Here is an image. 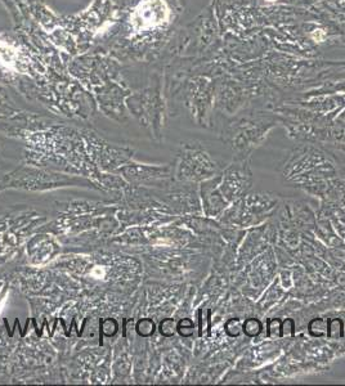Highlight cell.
<instances>
[{
	"label": "cell",
	"mask_w": 345,
	"mask_h": 386,
	"mask_svg": "<svg viewBox=\"0 0 345 386\" xmlns=\"http://www.w3.org/2000/svg\"><path fill=\"white\" fill-rule=\"evenodd\" d=\"M224 166L205 148L186 146L179 152L176 165H172V178L183 184H200L221 173Z\"/></svg>",
	"instance_id": "6da1fadb"
},
{
	"label": "cell",
	"mask_w": 345,
	"mask_h": 386,
	"mask_svg": "<svg viewBox=\"0 0 345 386\" xmlns=\"http://www.w3.org/2000/svg\"><path fill=\"white\" fill-rule=\"evenodd\" d=\"M278 199L265 192H249L221 214V222L237 227H253L276 211Z\"/></svg>",
	"instance_id": "7a4b0ae2"
},
{
	"label": "cell",
	"mask_w": 345,
	"mask_h": 386,
	"mask_svg": "<svg viewBox=\"0 0 345 386\" xmlns=\"http://www.w3.org/2000/svg\"><path fill=\"white\" fill-rule=\"evenodd\" d=\"M254 184V174L249 159H235L219 174V190L232 205L249 193Z\"/></svg>",
	"instance_id": "3957f363"
},
{
	"label": "cell",
	"mask_w": 345,
	"mask_h": 386,
	"mask_svg": "<svg viewBox=\"0 0 345 386\" xmlns=\"http://www.w3.org/2000/svg\"><path fill=\"white\" fill-rule=\"evenodd\" d=\"M169 6L164 0H141L130 11L128 25L132 35H141L160 29L170 20Z\"/></svg>",
	"instance_id": "277c9868"
},
{
	"label": "cell",
	"mask_w": 345,
	"mask_h": 386,
	"mask_svg": "<svg viewBox=\"0 0 345 386\" xmlns=\"http://www.w3.org/2000/svg\"><path fill=\"white\" fill-rule=\"evenodd\" d=\"M219 174L209 180L200 183L202 210L209 218H218L231 206L219 190Z\"/></svg>",
	"instance_id": "5b68a950"
},
{
	"label": "cell",
	"mask_w": 345,
	"mask_h": 386,
	"mask_svg": "<svg viewBox=\"0 0 345 386\" xmlns=\"http://www.w3.org/2000/svg\"><path fill=\"white\" fill-rule=\"evenodd\" d=\"M242 330H244L245 334L249 335V336H256V335L260 332V330H262V323L259 322L258 319L250 318V319H248L244 323Z\"/></svg>",
	"instance_id": "8992f818"
},
{
	"label": "cell",
	"mask_w": 345,
	"mask_h": 386,
	"mask_svg": "<svg viewBox=\"0 0 345 386\" xmlns=\"http://www.w3.org/2000/svg\"><path fill=\"white\" fill-rule=\"evenodd\" d=\"M137 331L142 336H150L155 331V323L150 319H142L137 325Z\"/></svg>",
	"instance_id": "52a82bcc"
},
{
	"label": "cell",
	"mask_w": 345,
	"mask_h": 386,
	"mask_svg": "<svg viewBox=\"0 0 345 386\" xmlns=\"http://www.w3.org/2000/svg\"><path fill=\"white\" fill-rule=\"evenodd\" d=\"M174 332V322L172 319H166L161 323V334L165 336H170Z\"/></svg>",
	"instance_id": "ba28073f"
},
{
	"label": "cell",
	"mask_w": 345,
	"mask_h": 386,
	"mask_svg": "<svg viewBox=\"0 0 345 386\" xmlns=\"http://www.w3.org/2000/svg\"><path fill=\"white\" fill-rule=\"evenodd\" d=\"M325 36H326L325 31H323V30H321V29L314 30V31L311 34V38L316 41H323L325 40Z\"/></svg>",
	"instance_id": "9c48e42d"
},
{
	"label": "cell",
	"mask_w": 345,
	"mask_h": 386,
	"mask_svg": "<svg viewBox=\"0 0 345 386\" xmlns=\"http://www.w3.org/2000/svg\"><path fill=\"white\" fill-rule=\"evenodd\" d=\"M265 2H269V3H272V2H276V0H265Z\"/></svg>",
	"instance_id": "30bf717a"
}]
</instances>
